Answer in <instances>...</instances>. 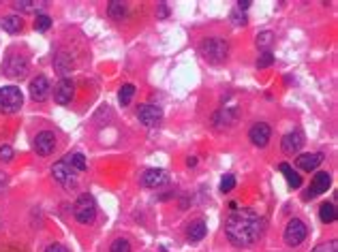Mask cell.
Segmentation results:
<instances>
[{"label": "cell", "mask_w": 338, "mask_h": 252, "mask_svg": "<svg viewBox=\"0 0 338 252\" xmlns=\"http://www.w3.org/2000/svg\"><path fill=\"white\" fill-rule=\"evenodd\" d=\"M0 73L11 79H22L28 73V58L22 54H9L0 64Z\"/></svg>", "instance_id": "4"}, {"label": "cell", "mask_w": 338, "mask_h": 252, "mask_svg": "<svg viewBox=\"0 0 338 252\" xmlns=\"http://www.w3.org/2000/svg\"><path fill=\"white\" fill-rule=\"evenodd\" d=\"M75 96V83L71 79H60L56 86H54V101L58 105H69Z\"/></svg>", "instance_id": "13"}, {"label": "cell", "mask_w": 338, "mask_h": 252, "mask_svg": "<svg viewBox=\"0 0 338 252\" xmlns=\"http://www.w3.org/2000/svg\"><path fill=\"white\" fill-rule=\"evenodd\" d=\"M75 218L77 222H82V225H90V222H94L96 218V201L92 195H82L80 199H77L75 203Z\"/></svg>", "instance_id": "5"}, {"label": "cell", "mask_w": 338, "mask_h": 252, "mask_svg": "<svg viewBox=\"0 0 338 252\" xmlns=\"http://www.w3.org/2000/svg\"><path fill=\"white\" fill-rule=\"evenodd\" d=\"M107 11H109V17H114V19H122L124 13H127V5L120 3V0H111L109 7H107Z\"/></svg>", "instance_id": "25"}, {"label": "cell", "mask_w": 338, "mask_h": 252, "mask_svg": "<svg viewBox=\"0 0 338 252\" xmlns=\"http://www.w3.org/2000/svg\"><path fill=\"white\" fill-rule=\"evenodd\" d=\"M30 99L32 101H36V103H43L47 96H50V92H52V86H50V81H47V77H43V75H39V77H34V79L30 81Z\"/></svg>", "instance_id": "14"}, {"label": "cell", "mask_w": 338, "mask_h": 252, "mask_svg": "<svg viewBox=\"0 0 338 252\" xmlns=\"http://www.w3.org/2000/svg\"><path fill=\"white\" fill-rule=\"evenodd\" d=\"M234 186H236V178L229 173V176H225L223 182H220V190H223V192H231V190H234Z\"/></svg>", "instance_id": "32"}, {"label": "cell", "mask_w": 338, "mask_h": 252, "mask_svg": "<svg viewBox=\"0 0 338 252\" xmlns=\"http://www.w3.org/2000/svg\"><path fill=\"white\" fill-rule=\"evenodd\" d=\"M281 171H283L285 176H287V182H289V186H293V188H300V186H302V178L297 176V173H295V171H293L291 167H289L287 162H283V164H281Z\"/></svg>", "instance_id": "24"}, {"label": "cell", "mask_w": 338, "mask_h": 252, "mask_svg": "<svg viewBox=\"0 0 338 252\" xmlns=\"http://www.w3.org/2000/svg\"><path fill=\"white\" fill-rule=\"evenodd\" d=\"M272 62H274V54L272 52H264L261 56L257 58V69H268Z\"/></svg>", "instance_id": "31"}, {"label": "cell", "mask_w": 338, "mask_h": 252, "mask_svg": "<svg viewBox=\"0 0 338 252\" xmlns=\"http://www.w3.org/2000/svg\"><path fill=\"white\" fill-rule=\"evenodd\" d=\"M64 160L69 162V167H71L73 171H86V167H88V162H86V156H84V154H80V152L69 154V156H66Z\"/></svg>", "instance_id": "21"}, {"label": "cell", "mask_w": 338, "mask_h": 252, "mask_svg": "<svg viewBox=\"0 0 338 252\" xmlns=\"http://www.w3.org/2000/svg\"><path fill=\"white\" fill-rule=\"evenodd\" d=\"M52 176L58 184H62L64 188H77V171L69 167L66 160H58L52 167Z\"/></svg>", "instance_id": "8"}, {"label": "cell", "mask_w": 338, "mask_h": 252, "mask_svg": "<svg viewBox=\"0 0 338 252\" xmlns=\"http://www.w3.org/2000/svg\"><path fill=\"white\" fill-rule=\"evenodd\" d=\"M165 182H167V173L163 169H148L141 176V184H143V186H148V188H159Z\"/></svg>", "instance_id": "16"}, {"label": "cell", "mask_w": 338, "mask_h": 252, "mask_svg": "<svg viewBox=\"0 0 338 252\" xmlns=\"http://www.w3.org/2000/svg\"><path fill=\"white\" fill-rule=\"evenodd\" d=\"M306 235H308V229L304 225V220L291 218L287 222V227H285V244L287 246H291V248L300 246L302 241L306 239Z\"/></svg>", "instance_id": "7"}, {"label": "cell", "mask_w": 338, "mask_h": 252, "mask_svg": "<svg viewBox=\"0 0 338 252\" xmlns=\"http://www.w3.org/2000/svg\"><path fill=\"white\" fill-rule=\"evenodd\" d=\"M45 252H69V250H66V246H62V244H50L45 248Z\"/></svg>", "instance_id": "35"}, {"label": "cell", "mask_w": 338, "mask_h": 252, "mask_svg": "<svg viewBox=\"0 0 338 252\" xmlns=\"http://www.w3.org/2000/svg\"><path fill=\"white\" fill-rule=\"evenodd\" d=\"M137 120L148 126V129H157V126L163 122V109L157 107V105H139L137 109Z\"/></svg>", "instance_id": "9"}, {"label": "cell", "mask_w": 338, "mask_h": 252, "mask_svg": "<svg viewBox=\"0 0 338 252\" xmlns=\"http://www.w3.org/2000/svg\"><path fill=\"white\" fill-rule=\"evenodd\" d=\"M229 17H231V22H234L236 26H244V24H246V15H244V13H240V11H234Z\"/></svg>", "instance_id": "33"}, {"label": "cell", "mask_w": 338, "mask_h": 252, "mask_svg": "<svg viewBox=\"0 0 338 252\" xmlns=\"http://www.w3.org/2000/svg\"><path fill=\"white\" fill-rule=\"evenodd\" d=\"M270 137H272V129H270V124H266V122H255L248 131V139L253 141V145H257V148H266L270 143Z\"/></svg>", "instance_id": "10"}, {"label": "cell", "mask_w": 338, "mask_h": 252, "mask_svg": "<svg viewBox=\"0 0 338 252\" xmlns=\"http://www.w3.org/2000/svg\"><path fill=\"white\" fill-rule=\"evenodd\" d=\"M186 164H189V167H195V164H197V158H195V156L186 158Z\"/></svg>", "instance_id": "38"}, {"label": "cell", "mask_w": 338, "mask_h": 252, "mask_svg": "<svg viewBox=\"0 0 338 252\" xmlns=\"http://www.w3.org/2000/svg\"><path fill=\"white\" fill-rule=\"evenodd\" d=\"M250 5H253V3H250V0H240V3H238V11H240V13H242V11H246V9H248Z\"/></svg>", "instance_id": "37"}, {"label": "cell", "mask_w": 338, "mask_h": 252, "mask_svg": "<svg viewBox=\"0 0 338 252\" xmlns=\"http://www.w3.org/2000/svg\"><path fill=\"white\" fill-rule=\"evenodd\" d=\"M336 250H338L336 239H330V241H323V244H317L311 252H336Z\"/></svg>", "instance_id": "30"}, {"label": "cell", "mask_w": 338, "mask_h": 252, "mask_svg": "<svg viewBox=\"0 0 338 252\" xmlns=\"http://www.w3.org/2000/svg\"><path fill=\"white\" fill-rule=\"evenodd\" d=\"M167 15H169V7H167V3H161V5H159V13H157V17L163 19V17H167Z\"/></svg>", "instance_id": "36"}, {"label": "cell", "mask_w": 338, "mask_h": 252, "mask_svg": "<svg viewBox=\"0 0 338 252\" xmlns=\"http://www.w3.org/2000/svg\"><path fill=\"white\" fill-rule=\"evenodd\" d=\"M13 158V150L9 148V145H3V148H0V160H5V162H9Z\"/></svg>", "instance_id": "34"}, {"label": "cell", "mask_w": 338, "mask_h": 252, "mask_svg": "<svg viewBox=\"0 0 338 252\" xmlns=\"http://www.w3.org/2000/svg\"><path fill=\"white\" fill-rule=\"evenodd\" d=\"M24 105V94L17 86L0 88V113H17Z\"/></svg>", "instance_id": "3"}, {"label": "cell", "mask_w": 338, "mask_h": 252, "mask_svg": "<svg viewBox=\"0 0 338 252\" xmlns=\"http://www.w3.org/2000/svg\"><path fill=\"white\" fill-rule=\"evenodd\" d=\"M54 69L60 73V75H66L71 69H73V60H71V56L69 54H64L60 52L58 56H54Z\"/></svg>", "instance_id": "20"}, {"label": "cell", "mask_w": 338, "mask_h": 252, "mask_svg": "<svg viewBox=\"0 0 338 252\" xmlns=\"http://www.w3.org/2000/svg\"><path fill=\"white\" fill-rule=\"evenodd\" d=\"M240 120V111L238 107H220L218 111H214L212 115V126H214V131H229L234 129Z\"/></svg>", "instance_id": "6"}, {"label": "cell", "mask_w": 338, "mask_h": 252, "mask_svg": "<svg viewBox=\"0 0 338 252\" xmlns=\"http://www.w3.org/2000/svg\"><path fill=\"white\" fill-rule=\"evenodd\" d=\"M272 41H274V34L270 30H264V32L257 34V47L259 50H268V47L272 45Z\"/></svg>", "instance_id": "27"}, {"label": "cell", "mask_w": 338, "mask_h": 252, "mask_svg": "<svg viewBox=\"0 0 338 252\" xmlns=\"http://www.w3.org/2000/svg\"><path fill=\"white\" fill-rule=\"evenodd\" d=\"M5 182H7V178H5V173H0V188L5 186Z\"/></svg>", "instance_id": "39"}, {"label": "cell", "mask_w": 338, "mask_h": 252, "mask_svg": "<svg viewBox=\"0 0 338 252\" xmlns=\"http://www.w3.org/2000/svg\"><path fill=\"white\" fill-rule=\"evenodd\" d=\"M319 218L321 222H334L336 220V207H334V203H321V207H319Z\"/></svg>", "instance_id": "23"}, {"label": "cell", "mask_w": 338, "mask_h": 252, "mask_svg": "<svg viewBox=\"0 0 338 252\" xmlns=\"http://www.w3.org/2000/svg\"><path fill=\"white\" fill-rule=\"evenodd\" d=\"M13 7L19 13H34L36 9L41 7V3H36V0H15Z\"/></svg>", "instance_id": "22"}, {"label": "cell", "mask_w": 338, "mask_h": 252, "mask_svg": "<svg viewBox=\"0 0 338 252\" xmlns=\"http://www.w3.org/2000/svg\"><path fill=\"white\" fill-rule=\"evenodd\" d=\"M266 220L253 209H234L225 220V235L234 246H253L264 235Z\"/></svg>", "instance_id": "1"}, {"label": "cell", "mask_w": 338, "mask_h": 252, "mask_svg": "<svg viewBox=\"0 0 338 252\" xmlns=\"http://www.w3.org/2000/svg\"><path fill=\"white\" fill-rule=\"evenodd\" d=\"M0 28L7 30L9 34H17V32H22L24 22H22V17H19V15H7V17L0 19Z\"/></svg>", "instance_id": "19"}, {"label": "cell", "mask_w": 338, "mask_h": 252, "mask_svg": "<svg viewBox=\"0 0 338 252\" xmlns=\"http://www.w3.org/2000/svg\"><path fill=\"white\" fill-rule=\"evenodd\" d=\"M302 145H304V135L293 131V133H289L283 137L281 150H283V154H287V156H293V154H297L302 150Z\"/></svg>", "instance_id": "15"}, {"label": "cell", "mask_w": 338, "mask_h": 252, "mask_svg": "<svg viewBox=\"0 0 338 252\" xmlns=\"http://www.w3.org/2000/svg\"><path fill=\"white\" fill-rule=\"evenodd\" d=\"M56 150V135L52 131H41L34 137V152L39 156H50Z\"/></svg>", "instance_id": "11"}, {"label": "cell", "mask_w": 338, "mask_h": 252, "mask_svg": "<svg viewBox=\"0 0 338 252\" xmlns=\"http://www.w3.org/2000/svg\"><path fill=\"white\" fill-rule=\"evenodd\" d=\"M109 252H131V244H129V239H127V237H118V239H114V241H111Z\"/></svg>", "instance_id": "28"}, {"label": "cell", "mask_w": 338, "mask_h": 252, "mask_svg": "<svg viewBox=\"0 0 338 252\" xmlns=\"http://www.w3.org/2000/svg\"><path fill=\"white\" fill-rule=\"evenodd\" d=\"M50 26H52V17H50V15H36V19H34V30L45 32Z\"/></svg>", "instance_id": "29"}, {"label": "cell", "mask_w": 338, "mask_h": 252, "mask_svg": "<svg viewBox=\"0 0 338 252\" xmlns=\"http://www.w3.org/2000/svg\"><path fill=\"white\" fill-rule=\"evenodd\" d=\"M133 94H135V86H133V83H124L122 88H120V94H118V99H120V105H122V107H127V105L131 103Z\"/></svg>", "instance_id": "26"}, {"label": "cell", "mask_w": 338, "mask_h": 252, "mask_svg": "<svg viewBox=\"0 0 338 252\" xmlns=\"http://www.w3.org/2000/svg\"><path fill=\"white\" fill-rule=\"evenodd\" d=\"M295 162H297V167H300L302 171H313V169H317V167H319V164L323 162V154H321V152L302 154V156L295 158Z\"/></svg>", "instance_id": "17"}, {"label": "cell", "mask_w": 338, "mask_h": 252, "mask_svg": "<svg viewBox=\"0 0 338 252\" xmlns=\"http://www.w3.org/2000/svg\"><path fill=\"white\" fill-rule=\"evenodd\" d=\"M206 231H208L206 222L201 220V218H197V220H193L191 225H189V229H186V237H189V241H199V239H204V237H206Z\"/></svg>", "instance_id": "18"}, {"label": "cell", "mask_w": 338, "mask_h": 252, "mask_svg": "<svg viewBox=\"0 0 338 252\" xmlns=\"http://www.w3.org/2000/svg\"><path fill=\"white\" fill-rule=\"evenodd\" d=\"M330 184H332L330 173H327V171H319V173H317V176L313 178L311 188L306 190L304 201H308V199H313V197H317V195H323V192H327V188H330Z\"/></svg>", "instance_id": "12"}, {"label": "cell", "mask_w": 338, "mask_h": 252, "mask_svg": "<svg viewBox=\"0 0 338 252\" xmlns=\"http://www.w3.org/2000/svg\"><path fill=\"white\" fill-rule=\"evenodd\" d=\"M199 54L204 56V60H208L210 64H223L229 56V45L225 38L220 36H210L204 38L199 45Z\"/></svg>", "instance_id": "2"}]
</instances>
